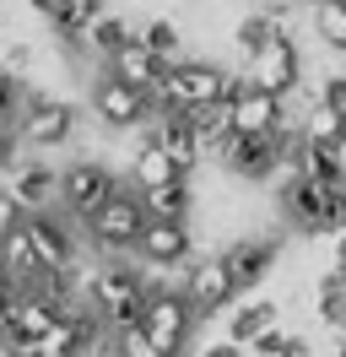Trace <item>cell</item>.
Segmentation results:
<instances>
[{"instance_id": "1", "label": "cell", "mask_w": 346, "mask_h": 357, "mask_svg": "<svg viewBox=\"0 0 346 357\" xmlns=\"http://www.w3.org/2000/svg\"><path fill=\"white\" fill-rule=\"evenodd\" d=\"M146 298H151L146 271H130V260H103V266L86 276V287H82V303L98 314L103 331L135 325L141 309H146Z\"/></svg>"}, {"instance_id": "2", "label": "cell", "mask_w": 346, "mask_h": 357, "mask_svg": "<svg viewBox=\"0 0 346 357\" xmlns=\"http://www.w3.org/2000/svg\"><path fill=\"white\" fill-rule=\"evenodd\" d=\"M238 82H243V76H233V70L211 66V60H173V66L163 70L157 92H151V114H163V109H200V103H222V98H233Z\"/></svg>"}, {"instance_id": "3", "label": "cell", "mask_w": 346, "mask_h": 357, "mask_svg": "<svg viewBox=\"0 0 346 357\" xmlns=\"http://www.w3.org/2000/svg\"><path fill=\"white\" fill-rule=\"evenodd\" d=\"M281 211H287V222L303 227V233H336V227H346V184H319V178L287 174V184H281Z\"/></svg>"}, {"instance_id": "4", "label": "cell", "mask_w": 346, "mask_h": 357, "mask_svg": "<svg viewBox=\"0 0 346 357\" xmlns=\"http://www.w3.org/2000/svg\"><path fill=\"white\" fill-rule=\"evenodd\" d=\"M141 227H146V206H141V190H114V201L86 222V238L103 260H130L135 244H141Z\"/></svg>"}, {"instance_id": "5", "label": "cell", "mask_w": 346, "mask_h": 357, "mask_svg": "<svg viewBox=\"0 0 346 357\" xmlns=\"http://www.w3.org/2000/svg\"><path fill=\"white\" fill-rule=\"evenodd\" d=\"M195 325H200V314H195V303L184 298V287H151L146 309H141V331L151 335V347L163 357H184Z\"/></svg>"}, {"instance_id": "6", "label": "cell", "mask_w": 346, "mask_h": 357, "mask_svg": "<svg viewBox=\"0 0 346 357\" xmlns=\"http://www.w3.org/2000/svg\"><path fill=\"white\" fill-rule=\"evenodd\" d=\"M114 190H119V174L103 168L98 157H76L70 168H60V211L82 227L114 201Z\"/></svg>"}, {"instance_id": "7", "label": "cell", "mask_w": 346, "mask_h": 357, "mask_svg": "<svg viewBox=\"0 0 346 357\" xmlns=\"http://www.w3.org/2000/svg\"><path fill=\"white\" fill-rule=\"evenodd\" d=\"M76 135V109L65 98H27L17 114V146H33V152H49V146H65Z\"/></svg>"}, {"instance_id": "8", "label": "cell", "mask_w": 346, "mask_h": 357, "mask_svg": "<svg viewBox=\"0 0 346 357\" xmlns=\"http://www.w3.org/2000/svg\"><path fill=\"white\" fill-rule=\"evenodd\" d=\"M216 162L233 178H243V184H265L271 174H281L287 146H281L276 135H227V141L216 146Z\"/></svg>"}, {"instance_id": "9", "label": "cell", "mask_w": 346, "mask_h": 357, "mask_svg": "<svg viewBox=\"0 0 346 357\" xmlns=\"http://www.w3.org/2000/svg\"><path fill=\"white\" fill-rule=\"evenodd\" d=\"M92 114L103 119L108 130H135V125H146L151 119V92L130 87V82H119V76H98L92 82Z\"/></svg>"}, {"instance_id": "10", "label": "cell", "mask_w": 346, "mask_h": 357, "mask_svg": "<svg viewBox=\"0 0 346 357\" xmlns=\"http://www.w3.org/2000/svg\"><path fill=\"white\" fill-rule=\"evenodd\" d=\"M243 82L287 103V92L303 82V54H298V44H292L287 33H276V38H271V44H265L255 60H249V76H243Z\"/></svg>"}, {"instance_id": "11", "label": "cell", "mask_w": 346, "mask_h": 357, "mask_svg": "<svg viewBox=\"0 0 346 357\" xmlns=\"http://www.w3.org/2000/svg\"><path fill=\"white\" fill-rule=\"evenodd\" d=\"M135 260L151 271H184L195 260V227L190 222H151L141 227V244H135Z\"/></svg>"}, {"instance_id": "12", "label": "cell", "mask_w": 346, "mask_h": 357, "mask_svg": "<svg viewBox=\"0 0 346 357\" xmlns=\"http://www.w3.org/2000/svg\"><path fill=\"white\" fill-rule=\"evenodd\" d=\"M184 298L195 303L200 319L222 314L238 298V282H233V271L222 266V255H206V260H190V266H184Z\"/></svg>"}, {"instance_id": "13", "label": "cell", "mask_w": 346, "mask_h": 357, "mask_svg": "<svg viewBox=\"0 0 346 357\" xmlns=\"http://www.w3.org/2000/svg\"><path fill=\"white\" fill-rule=\"evenodd\" d=\"M22 227H27V238H33L38 266H49V271L76 266V227H70L65 211H33V217H22Z\"/></svg>"}, {"instance_id": "14", "label": "cell", "mask_w": 346, "mask_h": 357, "mask_svg": "<svg viewBox=\"0 0 346 357\" xmlns=\"http://www.w3.org/2000/svg\"><path fill=\"white\" fill-rule=\"evenodd\" d=\"M227 114H233V135H271L287 119V103L271 98V92L249 87V82H238L233 98H227Z\"/></svg>"}, {"instance_id": "15", "label": "cell", "mask_w": 346, "mask_h": 357, "mask_svg": "<svg viewBox=\"0 0 346 357\" xmlns=\"http://www.w3.org/2000/svg\"><path fill=\"white\" fill-rule=\"evenodd\" d=\"M276 255H281L276 238H260V233H249V238H233V244L222 249V266L233 271L238 292H249V287H260V282L276 271Z\"/></svg>"}, {"instance_id": "16", "label": "cell", "mask_w": 346, "mask_h": 357, "mask_svg": "<svg viewBox=\"0 0 346 357\" xmlns=\"http://www.w3.org/2000/svg\"><path fill=\"white\" fill-rule=\"evenodd\" d=\"M157 125H151V135L163 141V152L173 157V168L190 178L195 168H200V157H206V146H200V135H195V125H190V114L184 109H163V114H151Z\"/></svg>"}, {"instance_id": "17", "label": "cell", "mask_w": 346, "mask_h": 357, "mask_svg": "<svg viewBox=\"0 0 346 357\" xmlns=\"http://www.w3.org/2000/svg\"><path fill=\"white\" fill-rule=\"evenodd\" d=\"M6 190L22 201L27 217H33V211H60V168H49V162H22V168H11V184H6Z\"/></svg>"}, {"instance_id": "18", "label": "cell", "mask_w": 346, "mask_h": 357, "mask_svg": "<svg viewBox=\"0 0 346 357\" xmlns=\"http://www.w3.org/2000/svg\"><path fill=\"white\" fill-rule=\"evenodd\" d=\"M163 70H168V66H163V60L141 44V38H130V44L108 60V76H119V82H130V87H141V92H157Z\"/></svg>"}, {"instance_id": "19", "label": "cell", "mask_w": 346, "mask_h": 357, "mask_svg": "<svg viewBox=\"0 0 346 357\" xmlns=\"http://www.w3.org/2000/svg\"><path fill=\"white\" fill-rule=\"evenodd\" d=\"M173 178H184L173 168V157L163 152V141L146 135L135 152H130V190H157V184H173Z\"/></svg>"}, {"instance_id": "20", "label": "cell", "mask_w": 346, "mask_h": 357, "mask_svg": "<svg viewBox=\"0 0 346 357\" xmlns=\"http://www.w3.org/2000/svg\"><path fill=\"white\" fill-rule=\"evenodd\" d=\"M130 38H135V33H130V22L119 17V11H98V17L86 22V33L76 38V44H82L86 54H98V60H114V54H119Z\"/></svg>"}, {"instance_id": "21", "label": "cell", "mask_w": 346, "mask_h": 357, "mask_svg": "<svg viewBox=\"0 0 346 357\" xmlns=\"http://www.w3.org/2000/svg\"><path fill=\"white\" fill-rule=\"evenodd\" d=\"M298 130H303V146H336V141L346 135V109H336V103L314 98V103L303 109Z\"/></svg>"}, {"instance_id": "22", "label": "cell", "mask_w": 346, "mask_h": 357, "mask_svg": "<svg viewBox=\"0 0 346 357\" xmlns=\"http://www.w3.org/2000/svg\"><path fill=\"white\" fill-rule=\"evenodd\" d=\"M141 206H146L151 222H190V178H173V184H157V190H141Z\"/></svg>"}, {"instance_id": "23", "label": "cell", "mask_w": 346, "mask_h": 357, "mask_svg": "<svg viewBox=\"0 0 346 357\" xmlns=\"http://www.w3.org/2000/svg\"><path fill=\"white\" fill-rule=\"evenodd\" d=\"M0 271L11 276V282H27L33 271H43L38 266V255H33V238H27V227H11V233H0Z\"/></svg>"}, {"instance_id": "24", "label": "cell", "mask_w": 346, "mask_h": 357, "mask_svg": "<svg viewBox=\"0 0 346 357\" xmlns=\"http://www.w3.org/2000/svg\"><path fill=\"white\" fill-rule=\"evenodd\" d=\"M190 114V125H195V135H200V146L206 152H216L227 135H233V114H227V98L222 103H200V109H184Z\"/></svg>"}, {"instance_id": "25", "label": "cell", "mask_w": 346, "mask_h": 357, "mask_svg": "<svg viewBox=\"0 0 346 357\" xmlns=\"http://www.w3.org/2000/svg\"><path fill=\"white\" fill-rule=\"evenodd\" d=\"M265 325H276V303H271V298H260V303H238V309L227 314V335H233L238 347H249Z\"/></svg>"}, {"instance_id": "26", "label": "cell", "mask_w": 346, "mask_h": 357, "mask_svg": "<svg viewBox=\"0 0 346 357\" xmlns=\"http://www.w3.org/2000/svg\"><path fill=\"white\" fill-rule=\"evenodd\" d=\"M60 314L49 309V303H38V298H27V292H17V303H11V335H49V325H54Z\"/></svg>"}, {"instance_id": "27", "label": "cell", "mask_w": 346, "mask_h": 357, "mask_svg": "<svg viewBox=\"0 0 346 357\" xmlns=\"http://www.w3.org/2000/svg\"><path fill=\"white\" fill-rule=\"evenodd\" d=\"M98 11H103V0H60V11L49 17V27H54L60 38H70V44H76V38L86 33V22H92Z\"/></svg>"}, {"instance_id": "28", "label": "cell", "mask_w": 346, "mask_h": 357, "mask_svg": "<svg viewBox=\"0 0 346 357\" xmlns=\"http://www.w3.org/2000/svg\"><path fill=\"white\" fill-rule=\"evenodd\" d=\"M103 357H163V352L151 347V335L141 331V319H135V325H119V331H108Z\"/></svg>"}, {"instance_id": "29", "label": "cell", "mask_w": 346, "mask_h": 357, "mask_svg": "<svg viewBox=\"0 0 346 357\" xmlns=\"http://www.w3.org/2000/svg\"><path fill=\"white\" fill-rule=\"evenodd\" d=\"M314 27H319V38L336 54H346V0H319L314 6Z\"/></svg>"}, {"instance_id": "30", "label": "cell", "mask_w": 346, "mask_h": 357, "mask_svg": "<svg viewBox=\"0 0 346 357\" xmlns=\"http://www.w3.org/2000/svg\"><path fill=\"white\" fill-rule=\"evenodd\" d=\"M135 38H141V44H146L151 54H157V60H163V66H173V54H179V44H184V38H179V27H173L168 17H151V22L141 27V33H135Z\"/></svg>"}, {"instance_id": "31", "label": "cell", "mask_w": 346, "mask_h": 357, "mask_svg": "<svg viewBox=\"0 0 346 357\" xmlns=\"http://www.w3.org/2000/svg\"><path fill=\"white\" fill-rule=\"evenodd\" d=\"M22 103H27V98H22L17 76H11V70H0V125H11V130H17V114H22Z\"/></svg>"}, {"instance_id": "32", "label": "cell", "mask_w": 346, "mask_h": 357, "mask_svg": "<svg viewBox=\"0 0 346 357\" xmlns=\"http://www.w3.org/2000/svg\"><path fill=\"white\" fill-rule=\"evenodd\" d=\"M287 341H292L287 331H276V325H265V331H260L255 341H249V357H281V352H287Z\"/></svg>"}, {"instance_id": "33", "label": "cell", "mask_w": 346, "mask_h": 357, "mask_svg": "<svg viewBox=\"0 0 346 357\" xmlns=\"http://www.w3.org/2000/svg\"><path fill=\"white\" fill-rule=\"evenodd\" d=\"M22 217H27V211H22V201L11 195V190H6V184H0V233L22 227Z\"/></svg>"}, {"instance_id": "34", "label": "cell", "mask_w": 346, "mask_h": 357, "mask_svg": "<svg viewBox=\"0 0 346 357\" xmlns=\"http://www.w3.org/2000/svg\"><path fill=\"white\" fill-rule=\"evenodd\" d=\"M195 357H249V347H238L233 335H222V341H206Z\"/></svg>"}, {"instance_id": "35", "label": "cell", "mask_w": 346, "mask_h": 357, "mask_svg": "<svg viewBox=\"0 0 346 357\" xmlns=\"http://www.w3.org/2000/svg\"><path fill=\"white\" fill-rule=\"evenodd\" d=\"M11 162H17V130L0 125V168H11Z\"/></svg>"}, {"instance_id": "36", "label": "cell", "mask_w": 346, "mask_h": 357, "mask_svg": "<svg viewBox=\"0 0 346 357\" xmlns=\"http://www.w3.org/2000/svg\"><path fill=\"white\" fill-rule=\"evenodd\" d=\"M319 98H324V103H336V109H346V76H330Z\"/></svg>"}, {"instance_id": "37", "label": "cell", "mask_w": 346, "mask_h": 357, "mask_svg": "<svg viewBox=\"0 0 346 357\" xmlns=\"http://www.w3.org/2000/svg\"><path fill=\"white\" fill-rule=\"evenodd\" d=\"M11 303H17V292H0V341L11 335Z\"/></svg>"}, {"instance_id": "38", "label": "cell", "mask_w": 346, "mask_h": 357, "mask_svg": "<svg viewBox=\"0 0 346 357\" xmlns=\"http://www.w3.org/2000/svg\"><path fill=\"white\" fill-rule=\"evenodd\" d=\"M33 11H38V17H54V11H60V0H33Z\"/></svg>"}, {"instance_id": "39", "label": "cell", "mask_w": 346, "mask_h": 357, "mask_svg": "<svg viewBox=\"0 0 346 357\" xmlns=\"http://www.w3.org/2000/svg\"><path fill=\"white\" fill-rule=\"evenodd\" d=\"M281 357H308V341H287V352Z\"/></svg>"}, {"instance_id": "40", "label": "cell", "mask_w": 346, "mask_h": 357, "mask_svg": "<svg viewBox=\"0 0 346 357\" xmlns=\"http://www.w3.org/2000/svg\"><path fill=\"white\" fill-rule=\"evenodd\" d=\"M330 152H336V162H341V174H346V135L336 141V146H330Z\"/></svg>"}, {"instance_id": "41", "label": "cell", "mask_w": 346, "mask_h": 357, "mask_svg": "<svg viewBox=\"0 0 346 357\" xmlns=\"http://www.w3.org/2000/svg\"><path fill=\"white\" fill-rule=\"evenodd\" d=\"M336 266H346V233L336 238Z\"/></svg>"}, {"instance_id": "42", "label": "cell", "mask_w": 346, "mask_h": 357, "mask_svg": "<svg viewBox=\"0 0 346 357\" xmlns=\"http://www.w3.org/2000/svg\"><path fill=\"white\" fill-rule=\"evenodd\" d=\"M0 292H17V282H11V276H6V271H0Z\"/></svg>"}, {"instance_id": "43", "label": "cell", "mask_w": 346, "mask_h": 357, "mask_svg": "<svg viewBox=\"0 0 346 357\" xmlns=\"http://www.w3.org/2000/svg\"><path fill=\"white\" fill-rule=\"evenodd\" d=\"M0 33H6V0H0Z\"/></svg>"}]
</instances>
